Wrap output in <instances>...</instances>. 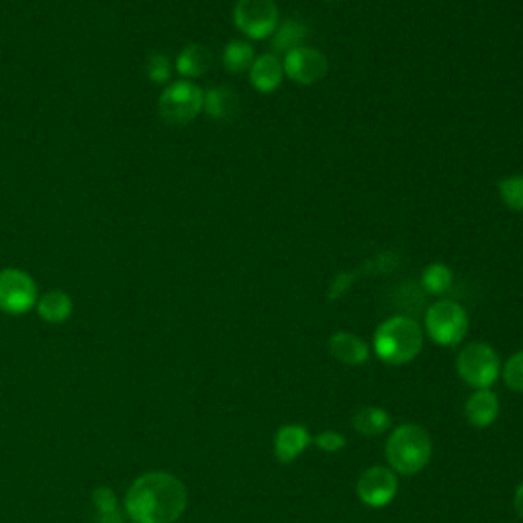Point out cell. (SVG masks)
I'll use <instances>...</instances> for the list:
<instances>
[{"label": "cell", "instance_id": "cell-1", "mask_svg": "<svg viewBox=\"0 0 523 523\" xmlns=\"http://www.w3.org/2000/svg\"><path fill=\"white\" fill-rule=\"evenodd\" d=\"M188 505V491L170 472H146L125 495V513L133 523H176Z\"/></svg>", "mask_w": 523, "mask_h": 523}, {"label": "cell", "instance_id": "cell-2", "mask_svg": "<svg viewBox=\"0 0 523 523\" xmlns=\"http://www.w3.org/2000/svg\"><path fill=\"white\" fill-rule=\"evenodd\" d=\"M376 356L393 366L413 362L423 348V329L407 315H395L380 323L372 340Z\"/></svg>", "mask_w": 523, "mask_h": 523}, {"label": "cell", "instance_id": "cell-3", "mask_svg": "<svg viewBox=\"0 0 523 523\" xmlns=\"http://www.w3.org/2000/svg\"><path fill=\"white\" fill-rule=\"evenodd\" d=\"M385 452L393 472L413 477V474L421 472L427 462H430L434 444L430 434L421 425L403 423L391 434Z\"/></svg>", "mask_w": 523, "mask_h": 523}, {"label": "cell", "instance_id": "cell-4", "mask_svg": "<svg viewBox=\"0 0 523 523\" xmlns=\"http://www.w3.org/2000/svg\"><path fill=\"white\" fill-rule=\"evenodd\" d=\"M458 376L464 380L468 387L477 389H491L497 383L501 372L499 354L483 342H472L462 348L456 358Z\"/></svg>", "mask_w": 523, "mask_h": 523}, {"label": "cell", "instance_id": "cell-5", "mask_svg": "<svg viewBox=\"0 0 523 523\" xmlns=\"http://www.w3.org/2000/svg\"><path fill=\"white\" fill-rule=\"evenodd\" d=\"M205 92L190 80H178L170 84L158 101V113L164 123L180 127L195 121L203 111Z\"/></svg>", "mask_w": 523, "mask_h": 523}, {"label": "cell", "instance_id": "cell-6", "mask_svg": "<svg viewBox=\"0 0 523 523\" xmlns=\"http://www.w3.org/2000/svg\"><path fill=\"white\" fill-rule=\"evenodd\" d=\"M425 331L438 346H458L468 334L466 309L454 301H438L425 311Z\"/></svg>", "mask_w": 523, "mask_h": 523}, {"label": "cell", "instance_id": "cell-7", "mask_svg": "<svg viewBox=\"0 0 523 523\" xmlns=\"http://www.w3.org/2000/svg\"><path fill=\"white\" fill-rule=\"evenodd\" d=\"M233 23L248 39L264 41L280 23L278 7L274 0H237Z\"/></svg>", "mask_w": 523, "mask_h": 523}, {"label": "cell", "instance_id": "cell-8", "mask_svg": "<svg viewBox=\"0 0 523 523\" xmlns=\"http://www.w3.org/2000/svg\"><path fill=\"white\" fill-rule=\"evenodd\" d=\"M37 305L35 280L17 268L0 272V311L9 315H23Z\"/></svg>", "mask_w": 523, "mask_h": 523}, {"label": "cell", "instance_id": "cell-9", "mask_svg": "<svg viewBox=\"0 0 523 523\" xmlns=\"http://www.w3.org/2000/svg\"><path fill=\"white\" fill-rule=\"evenodd\" d=\"M356 491H358L360 501L366 507L383 509L397 497V491H399L397 472H393L391 468H385V466L366 468L360 474Z\"/></svg>", "mask_w": 523, "mask_h": 523}, {"label": "cell", "instance_id": "cell-10", "mask_svg": "<svg viewBox=\"0 0 523 523\" xmlns=\"http://www.w3.org/2000/svg\"><path fill=\"white\" fill-rule=\"evenodd\" d=\"M282 68L284 76H289L293 82L301 86H313L327 76L329 62L323 52L315 50V47L303 45L284 56Z\"/></svg>", "mask_w": 523, "mask_h": 523}, {"label": "cell", "instance_id": "cell-11", "mask_svg": "<svg viewBox=\"0 0 523 523\" xmlns=\"http://www.w3.org/2000/svg\"><path fill=\"white\" fill-rule=\"evenodd\" d=\"M311 442L313 438L305 425H282L274 438V456L282 464H291L311 446Z\"/></svg>", "mask_w": 523, "mask_h": 523}, {"label": "cell", "instance_id": "cell-12", "mask_svg": "<svg viewBox=\"0 0 523 523\" xmlns=\"http://www.w3.org/2000/svg\"><path fill=\"white\" fill-rule=\"evenodd\" d=\"M499 409V397L491 389H477L468 397L464 415L470 425L485 430V427H491L497 421Z\"/></svg>", "mask_w": 523, "mask_h": 523}, {"label": "cell", "instance_id": "cell-13", "mask_svg": "<svg viewBox=\"0 0 523 523\" xmlns=\"http://www.w3.org/2000/svg\"><path fill=\"white\" fill-rule=\"evenodd\" d=\"M327 348L331 356L346 366H362L370 358L368 344L362 338L348 334V331H338V334L331 336Z\"/></svg>", "mask_w": 523, "mask_h": 523}, {"label": "cell", "instance_id": "cell-14", "mask_svg": "<svg viewBox=\"0 0 523 523\" xmlns=\"http://www.w3.org/2000/svg\"><path fill=\"white\" fill-rule=\"evenodd\" d=\"M203 111L217 121H231L240 115V97L227 86L209 88L205 92Z\"/></svg>", "mask_w": 523, "mask_h": 523}, {"label": "cell", "instance_id": "cell-15", "mask_svg": "<svg viewBox=\"0 0 523 523\" xmlns=\"http://www.w3.org/2000/svg\"><path fill=\"white\" fill-rule=\"evenodd\" d=\"M282 78H284L282 62L274 54H264L256 58L254 66L250 68V82L262 94L274 92L282 84Z\"/></svg>", "mask_w": 523, "mask_h": 523}, {"label": "cell", "instance_id": "cell-16", "mask_svg": "<svg viewBox=\"0 0 523 523\" xmlns=\"http://www.w3.org/2000/svg\"><path fill=\"white\" fill-rule=\"evenodd\" d=\"M211 66H213L211 50L205 45H199V43L184 47V50L178 56V60H176L178 74L188 78V80L205 76L211 70Z\"/></svg>", "mask_w": 523, "mask_h": 523}, {"label": "cell", "instance_id": "cell-17", "mask_svg": "<svg viewBox=\"0 0 523 523\" xmlns=\"http://www.w3.org/2000/svg\"><path fill=\"white\" fill-rule=\"evenodd\" d=\"M309 37V27L299 19H284L278 23L276 31L272 33V47L274 52L287 56L289 52L303 47Z\"/></svg>", "mask_w": 523, "mask_h": 523}, {"label": "cell", "instance_id": "cell-18", "mask_svg": "<svg viewBox=\"0 0 523 523\" xmlns=\"http://www.w3.org/2000/svg\"><path fill=\"white\" fill-rule=\"evenodd\" d=\"M354 430L360 436H383L393 427V417L383 409V407H362L354 417H352Z\"/></svg>", "mask_w": 523, "mask_h": 523}, {"label": "cell", "instance_id": "cell-19", "mask_svg": "<svg viewBox=\"0 0 523 523\" xmlns=\"http://www.w3.org/2000/svg\"><path fill=\"white\" fill-rule=\"evenodd\" d=\"M256 62L254 45L244 39H233L225 45L223 50V68L229 74H244L250 72V68Z\"/></svg>", "mask_w": 523, "mask_h": 523}, {"label": "cell", "instance_id": "cell-20", "mask_svg": "<svg viewBox=\"0 0 523 523\" xmlns=\"http://www.w3.org/2000/svg\"><path fill=\"white\" fill-rule=\"evenodd\" d=\"M72 299L62 291H52L37 301V313L45 323H64L72 315Z\"/></svg>", "mask_w": 523, "mask_h": 523}, {"label": "cell", "instance_id": "cell-21", "mask_svg": "<svg viewBox=\"0 0 523 523\" xmlns=\"http://www.w3.org/2000/svg\"><path fill=\"white\" fill-rule=\"evenodd\" d=\"M454 282V274L452 270L442 264V262H436V264H430L423 274H421V287L425 293H432V295H444L446 291H450Z\"/></svg>", "mask_w": 523, "mask_h": 523}, {"label": "cell", "instance_id": "cell-22", "mask_svg": "<svg viewBox=\"0 0 523 523\" xmlns=\"http://www.w3.org/2000/svg\"><path fill=\"white\" fill-rule=\"evenodd\" d=\"M92 503H94V509H97L99 523H123L119 507H117V497L111 489L101 487L94 491Z\"/></svg>", "mask_w": 523, "mask_h": 523}, {"label": "cell", "instance_id": "cell-23", "mask_svg": "<svg viewBox=\"0 0 523 523\" xmlns=\"http://www.w3.org/2000/svg\"><path fill=\"white\" fill-rule=\"evenodd\" d=\"M497 188H499L501 201H503L509 209L523 213V174H515V176L503 178V180L497 184Z\"/></svg>", "mask_w": 523, "mask_h": 523}, {"label": "cell", "instance_id": "cell-24", "mask_svg": "<svg viewBox=\"0 0 523 523\" xmlns=\"http://www.w3.org/2000/svg\"><path fill=\"white\" fill-rule=\"evenodd\" d=\"M503 380L505 385L515 391L523 393V350L515 352L503 366Z\"/></svg>", "mask_w": 523, "mask_h": 523}, {"label": "cell", "instance_id": "cell-25", "mask_svg": "<svg viewBox=\"0 0 523 523\" xmlns=\"http://www.w3.org/2000/svg\"><path fill=\"white\" fill-rule=\"evenodd\" d=\"M146 70H148V76H150L152 82L164 84V82L170 78L172 66H170L168 56H164V54H152V56L148 58Z\"/></svg>", "mask_w": 523, "mask_h": 523}, {"label": "cell", "instance_id": "cell-26", "mask_svg": "<svg viewBox=\"0 0 523 523\" xmlns=\"http://www.w3.org/2000/svg\"><path fill=\"white\" fill-rule=\"evenodd\" d=\"M313 442H315V446L319 450L329 452V454L340 452V450L346 448V438L342 434H338V432H331V430L321 432L317 438H313Z\"/></svg>", "mask_w": 523, "mask_h": 523}, {"label": "cell", "instance_id": "cell-27", "mask_svg": "<svg viewBox=\"0 0 523 523\" xmlns=\"http://www.w3.org/2000/svg\"><path fill=\"white\" fill-rule=\"evenodd\" d=\"M397 262H399V258L393 256L391 252H380L366 264V268L370 274H385V272H391L397 266Z\"/></svg>", "mask_w": 523, "mask_h": 523}, {"label": "cell", "instance_id": "cell-28", "mask_svg": "<svg viewBox=\"0 0 523 523\" xmlns=\"http://www.w3.org/2000/svg\"><path fill=\"white\" fill-rule=\"evenodd\" d=\"M354 280H356V274H352V272H342V274H338L336 280L331 282V287H329V295H327L329 301L344 297V295L348 293V289L354 284Z\"/></svg>", "mask_w": 523, "mask_h": 523}, {"label": "cell", "instance_id": "cell-29", "mask_svg": "<svg viewBox=\"0 0 523 523\" xmlns=\"http://www.w3.org/2000/svg\"><path fill=\"white\" fill-rule=\"evenodd\" d=\"M513 503H515V511H517V515L523 519V483L517 487Z\"/></svg>", "mask_w": 523, "mask_h": 523}]
</instances>
